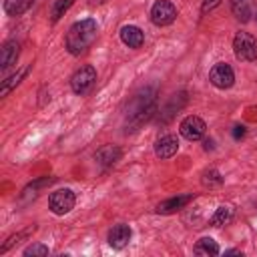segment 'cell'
Wrapping results in <instances>:
<instances>
[{"mask_svg": "<svg viewBox=\"0 0 257 257\" xmlns=\"http://www.w3.org/2000/svg\"><path fill=\"white\" fill-rule=\"evenodd\" d=\"M131 235H133L131 227L124 225V223H120V225H114V227L108 231V237H106V239H108V245H110L112 249H122V247L128 245Z\"/></svg>", "mask_w": 257, "mask_h": 257, "instance_id": "30bf717a", "label": "cell"}, {"mask_svg": "<svg viewBox=\"0 0 257 257\" xmlns=\"http://www.w3.org/2000/svg\"><path fill=\"white\" fill-rule=\"evenodd\" d=\"M231 12L237 20L247 22L253 16V2L251 0H231Z\"/></svg>", "mask_w": 257, "mask_h": 257, "instance_id": "9a60e30c", "label": "cell"}, {"mask_svg": "<svg viewBox=\"0 0 257 257\" xmlns=\"http://www.w3.org/2000/svg\"><path fill=\"white\" fill-rule=\"evenodd\" d=\"M155 112H157V90L153 86H147L139 90L126 104V126H131L128 131H137Z\"/></svg>", "mask_w": 257, "mask_h": 257, "instance_id": "6da1fadb", "label": "cell"}, {"mask_svg": "<svg viewBox=\"0 0 257 257\" xmlns=\"http://www.w3.org/2000/svg\"><path fill=\"white\" fill-rule=\"evenodd\" d=\"M219 4H221V0H203V6H201V10H203V12H209V10L217 8Z\"/></svg>", "mask_w": 257, "mask_h": 257, "instance_id": "cb8c5ba5", "label": "cell"}, {"mask_svg": "<svg viewBox=\"0 0 257 257\" xmlns=\"http://www.w3.org/2000/svg\"><path fill=\"white\" fill-rule=\"evenodd\" d=\"M24 255L26 257H42V255H48V247L46 245H42V243H32V245H28L26 249H24Z\"/></svg>", "mask_w": 257, "mask_h": 257, "instance_id": "44dd1931", "label": "cell"}, {"mask_svg": "<svg viewBox=\"0 0 257 257\" xmlns=\"http://www.w3.org/2000/svg\"><path fill=\"white\" fill-rule=\"evenodd\" d=\"M233 52L239 60L253 62L257 60V40L249 32H237L233 38Z\"/></svg>", "mask_w": 257, "mask_h": 257, "instance_id": "3957f363", "label": "cell"}, {"mask_svg": "<svg viewBox=\"0 0 257 257\" xmlns=\"http://www.w3.org/2000/svg\"><path fill=\"white\" fill-rule=\"evenodd\" d=\"M30 231H34V227H32V229H28V231H20V233L12 235V237H10V239H8V241H6V243H4L2 247H0V253H6V251H8V249H10L12 245H14V243H18L20 239H24V237H26V235H28Z\"/></svg>", "mask_w": 257, "mask_h": 257, "instance_id": "7402d4cb", "label": "cell"}, {"mask_svg": "<svg viewBox=\"0 0 257 257\" xmlns=\"http://www.w3.org/2000/svg\"><path fill=\"white\" fill-rule=\"evenodd\" d=\"M120 157H122V151L118 147H114V145H104L94 155L96 163L102 165V167H112L116 161H120Z\"/></svg>", "mask_w": 257, "mask_h": 257, "instance_id": "4fadbf2b", "label": "cell"}, {"mask_svg": "<svg viewBox=\"0 0 257 257\" xmlns=\"http://www.w3.org/2000/svg\"><path fill=\"white\" fill-rule=\"evenodd\" d=\"M177 18V8L169 0H157L151 8V22L155 26H169Z\"/></svg>", "mask_w": 257, "mask_h": 257, "instance_id": "8992f818", "label": "cell"}, {"mask_svg": "<svg viewBox=\"0 0 257 257\" xmlns=\"http://www.w3.org/2000/svg\"><path fill=\"white\" fill-rule=\"evenodd\" d=\"M193 253H195V255H217V253H219V245H217V241H213L211 237H203V239H199V241L195 243Z\"/></svg>", "mask_w": 257, "mask_h": 257, "instance_id": "e0dca14e", "label": "cell"}, {"mask_svg": "<svg viewBox=\"0 0 257 257\" xmlns=\"http://www.w3.org/2000/svg\"><path fill=\"white\" fill-rule=\"evenodd\" d=\"M74 2H76V0H54L52 6H50V20H52V22H58V20L64 16V12H66Z\"/></svg>", "mask_w": 257, "mask_h": 257, "instance_id": "ffe728a7", "label": "cell"}, {"mask_svg": "<svg viewBox=\"0 0 257 257\" xmlns=\"http://www.w3.org/2000/svg\"><path fill=\"white\" fill-rule=\"evenodd\" d=\"M18 54H20V44L16 40H6L2 44V50H0V66H2V70H6L12 64H16Z\"/></svg>", "mask_w": 257, "mask_h": 257, "instance_id": "7c38bea8", "label": "cell"}, {"mask_svg": "<svg viewBox=\"0 0 257 257\" xmlns=\"http://www.w3.org/2000/svg\"><path fill=\"white\" fill-rule=\"evenodd\" d=\"M74 203H76V195L70 189H58L48 197V207L54 215H66L68 211H72Z\"/></svg>", "mask_w": 257, "mask_h": 257, "instance_id": "5b68a950", "label": "cell"}, {"mask_svg": "<svg viewBox=\"0 0 257 257\" xmlns=\"http://www.w3.org/2000/svg\"><path fill=\"white\" fill-rule=\"evenodd\" d=\"M120 40L122 44H126L128 48H141L143 42H145V34L139 26H133V24H126L120 28Z\"/></svg>", "mask_w": 257, "mask_h": 257, "instance_id": "8fae6325", "label": "cell"}, {"mask_svg": "<svg viewBox=\"0 0 257 257\" xmlns=\"http://www.w3.org/2000/svg\"><path fill=\"white\" fill-rule=\"evenodd\" d=\"M231 219H233V209L223 205V207H219V209L215 211V215L211 217V225H213V227H223V225L231 223Z\"/></svg>", "mask_w": 257, "mask_h": 257, "instance_id": "d6986e66", "label": "cell"}, {"mask_svg": "<svg viewBox=\"0 0 257 257\" xmlns=\"http://www.w3.org/2000/svg\"><path fill=\"white\" fill-rule=\"evenodd\" d=\"M205 131H207V124H205V120H203L201 116H197V114L185 116V118L181 120V124H179V133H181V137H185L187 141H199V139H203Z\"/></svg>", "mask_w": 257, "mask_h": 257, "instance_id": "ba28073f", "label": "cell"}, {"mask_svg": "<svg viewBox=\"0 0 257 257\" xmlns=\"http://www.w3.org/2000/svg\"><path fill=\"white\" fill-rule=\"evenodd\" d=\"M28 74V66H24V68H20L16 74H12V76H8L6 80H2V86H0V96H6L14 86H18L20 84V80L24 78Z\"/></svg>", "mask_w": 257, "mask_h": 257, "instance_id": "ac0fdd59", "label": "cell"}, {"mask_svg": "<svg viewBox=\"0 0 257 257\" xmlns=\"http://www.w3.org/2000/svg\"><path fill=\"white\" fill-rule=\"evenodd\" d=\"M94 80H96V68L90 66V64H86V66H80L70 76V88H72L74 94H80L82 96V94H86L92 88Z\"/></svg>", "mask_w": 257, "mask_h": 257, "instance_id": "277c9868", "label": "cell"}, {"mask_svg": "<svg viewBox=\"0 0 257 257\" xmlns=\"http://www.w3.org/2000/svg\"><path fill=\"white\" fill-rule=\"evenodd\" d=\"M36 0H4V12L8 16H20L32 8Z\"/></svg>", "mask_w": 257, "mask_h": 257, "instance_id": "2e32d148", "label": "cell"}, {"mask_svg": "<svg viewBox=\"0 0 257 257\" xmlns=\"http://www.w3.org/2000/svg\"><path fill=\"white\" fill-rule=\"evenodd\" d=\"M243 135H245V126H235V128H233V137H235V139H241Z\"/></svg>", "mask_w": 257, "mask_h": 257, "instance_id": "d4e9b609", "label": "cell"}, {"mask_svg": "<svg viewBox=\"0 0 257 257\" xmlns=\"http://www.w3.org/2000/svg\"><path fill=\"white\" fill-rule=\"evenodd\" d=\"M203 183L211 187V185H221V183H223V179H221V175H219L217 171H207V173H205Z\"/></svg>", "mask_w": 257, "mask_h": 257, "instance_id": "603a6c76", "label": "cell"}, {"mask_svg": "<svg viewBox=\"0 0 257 257\" xmlns=\"http://www.w3.org/2000/svg\"><path fill=\"white\" fill-rule=\"evenodd\" d=\"M179 151V139L177 135H163L155 143V155L159 159H171Z\"/></svg>", "mask_w": 257, "mask_h": 257, "instance_id": "9c48e42d", "label": "cell"}, {"mask_svg": "<svg viewBox=\"0 0 257 257\" xmlns=\"http://www.w3.org/2000/svg\"><path fill=\"white\" fill-rule=\"evenodd\" d=\"M96 32H98V24L96 20L92 18H84V20H78L74 22L68 32H66V38H64V46L70 54L78 56L82 54L96 38Z\"/></svg>", "mask_w": 257, "mask_h": 257, "instance_id": "7a4b0ae2", "label": "cell"}, {"mask_svg": "<svg viewBox=\"0 0 257 257\" xmlns=\"http://www.w3.org/2000/svg\"><path fill=\"white\" fill-rule=\"evenodd\" d=\"M209 82L215 88H221V90L231 88L233 82H235V72L227 62H217L209 72Z\"/></svg>", "mask_w": 257, "mask_h": 257, "instance_id": "52a82bcc", "label": "cell"}, {"mask_svg": "<svg viewBox=\"0 0 257 257\" xmlns=\"http://www.w3.org/2000/svg\"><path fill=\"white\" fill-rule=\"evenodd\" d=\"M193 201V195H179V197H173V199H167L163 203L157 205V213L161 215H169V213H175V211H181L187 203Z\"/></svg>", "mask_w": 257, "mask_h": 257, "instance_id": "5bb4252c", "label": "cell"}, {"mask_svg": "<svg viewBox=\"0 0 257 257\" xmlns=\"http://www.w3.org/2000/svg\"><path fill=\"white\" fill-rule=\"evenodd\" d=\"M225 255H241V251L239 249H229V251H225Z\"/></svg>", "mask_w": 257, "mask_h": 257, "instance_id": "484cf974", "label": "cell"}]
</instances>
